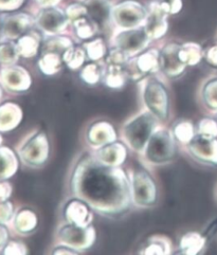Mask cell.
I'll use <instances>...</instances> for the list:
<instances>
[{"label": "cell", "mask_w": 217, "mask_h": 255, "mask_svg": "<svg viewBox=\"0 0 217 255\" xmlns=\"http://www.w3.org/2000/svg\"><path fill=\"white\" fill-rule=\"evenodd\" d=\"M71 190L91 209L107 215L123 213L131 198L130 183L122 169L91 155L83 156L74 167Z\"/></svg>", "instance_id": "obj_1"}, {"label": "cell", "mask_w": 217, "mask_h": 255, "mask_svg": "<svg viewBox=\"0 0 217 255\" xmlns=\"http://www.w3.org/2000/svg\"><path fill=\"white\" fill-rule=\"evenodd\" d=\"M156 117L144 112L124 125L123 134L128 145L138 152L143 151L156 127Z\"/></svg>", "instance_id": "obj_2"}, {"label": "cell", "mask_w": 217, "mask_h": 255, "mask_svg": "<svg viewBox=\"0 0 217 255\" xmlns=\"http://www.w3.org/2000/svg\"><path fill=\"white\" fill-rule=\"evenodd\" d=\"M147 18V8L135 0H124L111 8V20L122 30L143 27Z\"/></svg>", "instance_id": "obj_3"}, {"label": "cell", "mask_w": 217, "mask_h": 255, "mask_svg": "<svg viewBox=\"0 0 217 255\" xmlns=\"http://www.w3.org/2000/svg\"><path fill=\"white\" fill-rule=\"evenodd\" d=\"M143 99L146 107L157 119L165 120L169 116V93L164 84L154 76L145 80Z\"/></svg>", "instance_id": "obj_4"}, {"label": "cell", "mask_w": 217, "mask_h": 255, "mask_svg": "<svg viewBox=\"0 0 217 255\" xmlns=\"http://www.w3.org/2000/svg\"><path fill=\"white\" fill-rule=\"evenodd\" d=\"M144 152L146 159L154 164H163L172 161L176 154V146L171 132L166 129L153 132Z\"/></svg>", "instance_id": "obj_5"}, {"label": "cell", "mask_w": 217, "mask_h": 255, "mask_svg": "<svg viewBox=\"0 0 217 255\" xmlns=\"http://www.w3.org/2000/svg\"><path fill=\"white\" fill-rule=\"evenodd\" d=\"M131 197L139 207H151L157 202L158 191L153 177L144 169L133 172L131 177Z\"/></svg>", "instance_id": "obj_6"}, {"label": "cell", "mask_w": 217, "mask_h": 255, "mask_svg": "<svg viewBox=\"0 0 217 255\" xmlns=\"http://www.w3.org/2000/svg\"><path fill=\"white\" fill-rule=\"evenodd\" d=\"M151 40L144 27H140L119 31L113 37V44L115 48L121 49L131 57L143 52Z\"/></svg>", "instance_id": "obj_7"}, {"label": "cell", "mask_w": 217, "mask_h": 255, "mask_svg": "<svg viewBox=\"0 0 217 255\" xmlns=\"http://www.w3.org/2000/svg\"><path fill=\"white\" fill-rule=\"evenodd\" d=\"M61 242L79 251L86 250L94 245L96 241L95 228L91 226L81 227L68 223L58 231Z\"/></svg>", "instance_id": "obj_8"}, {"label": "cell", "mask_w": 217, "mask_h": 255, "mask_svg": "<svg viewBox=\"0 0 217 255\" xmlns=\"http://www.w3.org/2000/svg\"><path fill=\"white\" fill-rule=\"evenodd\" d=\"M19 155L24 163L38 167L44 165L49 157L48 138L44 132H37L23 144Z\"/></svg>", "instance_id": "obj_9"}, {"label": "cell", "mask_w": 217, "mask_h": 255, "mask_svg": "<svg viewBox=\"0 0 217 255\" xmlns=\"http://www.w3.org/2000/svg\"><path fill=\"white\" fill-rule=\"evenodd\" d=\"M147 18L143 25L151 39H159L165 35L169 29L168 16L160 1H151L147 6Z\"/></svg>", "instance_id": "obj_10"}, {"label": "cell", "mask_w": 217, "mask_h": 255, "mask_svg": "<svg viewBox=\"0 0 217 255\" xmlns=\"http://www.w3.org/2000/svg\"><path fill=\"white\" fill-rule=\"evenodd\" d=\"M190 154L195 160L209 165H217V140L196 133L188 144Z\"/></svg>", "instance_id": "obj_11"}, {"label": "cell", "mask_w": 217, "mask_h": 255, "mask_svg": "<svg viewBox=\"0 0 217 255\" xmlns=\"http://www.w3.org/2000/svg\"><path fill=\"white\" fill-rule=\"evenodd\" d=\"M127 65L128 69L126 72L130 78L132 80L141 79L146 74L160 70V52L156 49H151L133 58Z\"/></svg>", "instance_id": "obj_12"}, {"label": "cell", "mask_w": 217, "mask_h": 255, "mask_svg": "<svg viewBox=\"0 0 217 255\" xmlns=\"http://www.w3.org/2000/svg\"><path fill=\"white\" fill-rule=\"evenodd\" d=\"M66 13L56 6L47 7L40 11L37 15L35 22L37 27L48 35H57L64 31L69 23Z\"/></svg>", "instance_id": "obj_13"}, {"label": "cell", "mask_w": 217, "mask_h": 255, "mask_svg": "<svg viewBox=\"0 0 217 255\" xmlns=\"http://www.w3.org/2000/svg\"><path fill=\"white\" fill-rule=\"evenodd\" d=\"M179 44L171 42L160 51V69L171 79L178 78L187 68V65L183 64L179 58Z\"/></svg>", "instance_id": "obj_14"}, {"label": "cell", "mask_w": 217, "mask_h": 255, "mask_svg": "<svg viewBox=\"0 0 217 255\" xmlns=\"http://www.w3.org/2000/svg\"><path fill=\"white\" fill-rule=\"evenodd\" d=\"M4 87L13 92L26 91L31 86V76L29 72L20 66L7 65L0 73Z\"/></svg>", "instance_id": "obj_15"}, {"label": "cell", "mask_w": 217, "mask_h": 255, "mask_svg": "<svg viewBox=\"0 0 217 255\" xmlns=\"http://www.w3.org/2000/svg\"><path fill=\"white\" fill-rule=\"evenodd\" d=\"M34 23V19L27 13H16L3 20L2 33L6 38H19Z\"/></svg>", "instance_id": "obj_16"}, {"label": "cell", "mask_w": 217, "mask_h": 255, "mask_svg": "<svg viewBox=\"0 0 217 255\" xmlns=\"http://www.w3.org/2000/svg\"><path fill=\"white\" fill-rule=\"evenodd\" d=\"M64 214L67 222L81 227L90 226L91 220H93L90 207L80 198L72 199L67 203Z\"/></svg>", "instance_id": "obj_17"}, {"label": "cell", "mask_w": 217, "mask_h": 255, "mask_svg": "<svg viewBox=\"0 0 217 255\" xmlns=\"http://www.w3.org/2000/svg\"><path fill=\"white\" fill-rule=\"evenodd\" d=\"M87 7V17L97 28H105L111 20V6L108 0H83Z\"/></svg>", "instance_id": "obj_18"}, {"label": "cell", "mask_w": 217, "mask_h": 255, "mask_svg": "<svg viewBox=\"0 0 217 255\" xmlns=\"http://www.w3.org/2000/svg\"><path fill=\"white\" fill-rule=\"evenodd\" d=\"M126 156L127 151L124 144L120 142H111L100 147L96 157L104 164L120 166L126 159Z\"/></svg>", "instance_id": "obj_19"}, {"label": "cell", "mask_w": 217, "mask_h": 255, "mask_svg": "<svg viewBox=\"0 0 217 255\" xmlns=\"http://www.w3.org/2000/svg\"><path fill=\"white\" fill-rule=\"evenodd\" d=\"M86 137L91 145L101 147L115 140V132L111 124L100 121L89 127Z\"/></svg>", "instance_id": "obj_20"}, {"label": "cell", "mask_w": 217, "mask_h": 255, "mask_svg": "<svg viewBox=\"0 0 217 255\" xmlns=\"http://www.w3.org/2000/svg\"><path fill=\"white\" fill-rule=\"evenodd\" d=\"M22 118V112L18 105L7 102L0 106V131H9L17 126Z\"/></svg>", "instance_id": "obj_21"}, {"label": "cell", "mask_w": 217, "mask_h": 255, "mask_svg": "<svg viewBox=\"0 0 217 255\" xmlns=\"http://www.w3.org/2000/svg\"><path fill=\"white\" fill-rule=\"evenodd\" d=\"M64 63L63 54L55 51H41V56L38 61L40 71L46 75H54L62 69Z\"/></svg>", "instance_id": "obj_22"}, {"label": "cell", "mask_w": 217, "mask_h": 255, "mask_svg": "<svg viewBox=\"0 0 217 255\" xmlns=\"http://www.w3.org/2000/svg\"><path fill=\"white\" fill-rule=\"evenodd\" d=\"M17 48L19 54L26 58L34 57L40 46V35L36 32H30L23 34L22 36L18 38Z\"/></svg>", "instance_id": "obj_23"}, {"label": "cell", "mask_w": 217, "mask_h": 255, "mask_svg": "<svg viewBox=\"0 0 217 255\" xmlns=\"http://www.w3.org/2000/svg\"><path fill=\"white\" fill-rule=\"evenodd\" d=\"M18 167L14 152L7 147H0V180L12 177Z\"/></svg>", "instance_id": "obj_24"}, {"label": "cell", "mask_w": 217, "mask_h": 255, "mask_svg": "<svg viewBox=\"0 0 217 255\" xmlns=\"http://www.w3.org/2000/svg\"><path fill=\"white\" fill-rule=\"evenodd\" d=\"M178 55L183 64L187 66H195L199 64L204 57V51L196 42H186L180 45Z\"/></svg>", "instance_id": "obj_25"}, {"label": "cell", "mask_w": 217, "mask_h": 255, "mask_svg": "<svg viewBox=\"0 0 217 255\" xmlns=\"http://www.w3.org/2000/svg\"><path fill=\"white\" fill-rule=\"evenodd\" d=\"M207 239L203 234L190 232L182 236L180 241V252L183 254H198L203 251Z\"/></svg>", "instance_id": "obj_26"}, {"label": "cell", "mask_w": 217, "mask_h": 255, "mask_svg": "<svg viewBox=\"0 0 217 255\" xmlns=\"http://www.w3.org/2000/svg\"><path fill=\"white\" fill-rule=\"evenodd\" d=\"M127 75L126 69H124L123 66L108 64L104 73V82L106 86L110 88H121L126 83Z\"/></svg>", "instance_id": "obj_27"}, {"label": "cell", "mask_w": 217, "mask_h": 255, "mask_svg": "<svg viewBox=\"0 0 217 255\" xmlns=\"http://www.w3.org/2000/svg\"><path fill=\"white\" fill-rule=\"evenodd\" d=\"M14 226L19 233L28 234L36 228L37 217L34 212H32L31 210H21L15 216Z\"/></svg>", "instance_id": "obj_28"}, {"label": "cell", "mask_w": 217, "mask_h": 255, "mask_svg": "<svg viewBox=\"0 0 217 255\" xmlns=\"http://www.w3.org/2000/svg\"><path fill=\"white\" fill-rule=\"evenodd\" d=\"M64 63L71 70H78L86 61V51L81 47H70L63 54Z\"/></svg>", "instance_id": "obj_29"}, {"label": "cell", "mask_w": 217, "mask_h": 255, "mask_svg": "<svg viewBox=\"0 0 217 255\" xmlns=\"http://www.w3.org/2000/svg\"><path fill=\"white\" fill-rule=\"evenodd\" d=\"M74 31L80 39H89L93 37L97 32V25L91 21L87 16L81 17L79 19L72 21Z\"/></svg>", "instance_id": "obj_30"}, {"label": "cell", "mask_w": 217, "mask_h": 255, "mask_svg": "<svg viewBox=\"0 0 217 255\" xmlns=\"http://www.w3.org/2000/svg\"><path fill=\"white\" fill-rule=\"evenodd\" d=\"M170 252V245L168 241L162 237H154L148 240L143 246L140 253L142 254H166Z\"/></svg>", "instance_id": "obj_31"}, {"label": "cell", "mask_w": 217, "mask_h": 255, "mask_svg": "<svg viewBox=\"0 0 217 255\" xmlns=\"http://www.w3.org/2000/svg\"><path fill=\"white\" fill-rule=\"evenodd\" d=\"M17 45L12 41H4L0 44V63L4 65H13L19 57Z\"/></svg>", "instance_id": "obj_32"}, {"label": "cell", "mask_w": 217, "mask_h": 255, "mask_svg": "<svg viewBox=\"0 0 217 255\" xmlns=\"http://www.w3.org/2000/svg\"><path fill=\"white\" fill-rule=\"evenodd\" d=\"M203 100L210 110H217V78L209 80L203 88Z\"/></svg>", "instance_id": "obj_33"}, {"label": "cell", "mask_w": 217, "mask_h": 255, "mask_svg": "<svg viewBox=\"0 0 217 255\" xmlns=\"http://www.w3.org/2000/svg\"><path fill=\"white\" fill-rule=\"evenodd\" d=\"M83 48L85 49L88 58L95 62L103 58L107 52L106 45L102 38H96L89 42H86Z\"/></svg>", "instance_id": "obj_34"}, {"label": "cell", "mask_w": 217, "mask_h": 255, "mask_svg": "<svg viewBox=\"0 0 217 255\" xmlns=\"http://www.w3.org/2000/svg\"><path fill=\"white\" fill-rule=\"evenodd\" d=\"M72 46L73 44L70 38L57 34V35H52V37L46 40L43 51H55V52L64 54L65 51Z\"/></svg>", "instance_id": "obj_35"}, {"label": "cell", "mask_w": 217, "mask_h": 255, "mask_svg": "<svg viewBox=\"0 0 217 255\" xmlns=\"http://www.w3.org/2000/svg\"><path fill=\"white\" fill-rule=\"evenodd\" d=\"M195 134L193 125L188 121H181L177 123L174 128L175 139L182 144H189Z\"/></svg>", "instance_id": "obj_36"}, {"label": "cell", "mask_w": 217, "mask_h": 255, "mask_svg": "<svg viewBox=\"0 0 217 255\" xmlns=\"http://www.w3.org/2000/svg\"><path fill=\"white\" fill-rule=\"evenodd\" d=\"M102 78V71L97 64H88L81 71V79L88 85H96Z\"/></svg>", "instance_id": "obj_37"}, {"label": "cell", "mask_w": 217, "mask_h": 255, "mask_svg": "<svg viewBox=\"0 0 217 255\" xmlns=\"http://www.w3.org/2000/svg\"><path fill=\"white\" fill-rule=\"evenodd\" d=\"M197 133L206 135V137L216 138L217 137V121L210 118H205L198 123Z\"/></svg>", "instance_id": "obj_38"}, {"label": "cell", "mask_w": 217, "mask_h": 255, "mask_svg": "<svg viewBox=\"0 0 217 255\" xmlns=\"http://www.w3.org/2000/svg\"><path fill=\"white\" fill-rule=\"evenodd\" d=\"M65 13L68 19L73 21L81 18V17L87 16V7L83 2H74L67 6Z\"/></svg>", "instance_id": "obj_39"}, {"label": "cell", "mask_w": 217, "mask_h": 255, "mask_svg": "<svg viewBox=\"0 0 217 255\" xmlns=\"http://www.w3.org/2000/svg\"><path fill=\"white\" fill-rule=\"evenodd\" d=\"M129 56L119 48H113L109 51L107 55L106 62L107 64H113V65H126L128 63Z\"/></svg>", "instance_id": "obj_40"}, {"label": "cell", "mask_w": 217, "mask_h": 255, "mask_svg": "<svg viewBox=\"0 0 217 255\" xmlns=\"http://www.w3.org/2000/svg\"><path fill=\"white\" fill-rule=\"evenodd\" d=\"M13 217V205L7 200H0V223H9Z\"/></svg>", "instance_id": "obj_41"}, {"label": "cell", "mask_w": 217, "mask_h": 255, "mask_svg": "<svg viewBox=\"0 0 217 255\" xmlns=\"http://www.w3.org/2000/svg\"><path fill=\"white\" fill-rule=\"evenodd\" d=\"M161 4L169 15L178 14L183 5L182 0H164V1H161Z\"/></svg>", "instance_id": "obj_42"}, {"label": "cell", "mask_w": 217, "mask_h": 255, "mask_svg": "<svg viewBox=\"0 0 217 255\" xmlns=\"http://www.w3.org/2000/svg\"><path fill=\"white\" fill-rule=\"evenodd\" d=\"M3 253L4 254H26L27 249H26V246L23 244L13 241L5 245Z\"/></svg>", "instance_id": "obj_43"}, {"label": "cell", "mask_w": 217, "mask_h": 255, "mask_svg": "<svg viewBox=\"0 0 217 255\" xmlns=\"http://www.w3.org/2000/svg\"><path fill=\"white\" fill-rule=\"evenodd\" d=\"M23 2L24 0H0V11H14Z\"/></svg>", "instance_id": "obj_44"}, {"label": "cell", "mask_w": 217, "mask_h": 255, "mask_svg": "<svg viewBox=\"0 0 217 255\" xmlns=\"http://www.w3.org/2000/svg\"><path fill=\"white\" fill-rule=\"evenodd\" d=\"M204 56L209 65L217 68V45L209 48L204 53Z\"/></svg>", "instance_id": "obj_45"}, {"label": "cell", "mask_w": 217, "mask_h": 255, "mask_svg": "<svg viewBox=\"0 0 217 255\" xmlns=\"http://www.w3.org/2000/svg\"><path fill=\"white\" fill-rule=\"evenodd\" d=\"M12 186L9 182L0 181V200H7L11 196Z\"/></svg>", "instance_id": "obj_46"}, {"label": "cell", "mask_w": 217, "mask_h": 255, "mask_svg": "<svg viewBox=\"0 0 217 255\" xmlns=\"http://www.w3.org/2000/svg\"><path fill=\"white\" fill-rule=\"evenodd\" d=\"M53 254H80V251L69 247V246H61V247H56L53 251Z\"/></svg>", "instance_id": "obj_47"}, {"label": "cell", "mask_w": 217, "mask_h": 255, "mask_svg": "<svg viewBox=\"0 0 217 255\" xmlns=\"http://www.w3.org/2000/svg\"><path fill=\"white\" fill-rule=\"evenodd\" d=\"M7 237H9V233H7L5 227L2 226L1 223H0V249L5 247L6 242H7Z\"/></svg>", "instance_id": "obj_48"}, {"label": "cell", "mask_w": 217, "mask_h": 255, "mask_svg": "<svg viewBox=\"0 0 217 255\" xmlns=\"http://www.w3.org/2000/svg\"><path fill=\"white\" fill-rule=\"evenodd\" d=\"M62 0H35V2L43 8L56 6Z\"/></svg>", "instance_id": "obj_49"}, {"label": "cell", "mask_w": 217, "mask_h": 255, "mask_svg": "<svg viewBox=\"0 0 217 255\" xmlns=\"http://www.w3.org/2000/svg\"><path fill=\"white\" fill-rule=\"evenodd\" d=\"M216 232H217V219L214 220V222L206 229V231L203 235L208 240L210 239V237H212Z\"/></svg>", "instance_id": "obj_50"}, {"label": "cell", "mask_w": 217, "mask_h": 255, "mask_svg": "<svg viewBox=\"0 0 217 255\" xmlns=\"http://www.w3.org/2000/svg\"><path fill=\"white\" fill-rule=\"evenodd\" d=\"M1 97H2V89L0 87V99H1Z\"/></svg>", "instance_id": "obj_51"}, {"label": "cell", "mask_w": 217, "mask_h": 255, "mask_svg": "<svg viewBox=\"0 0 217 255\" xmlns=\"http://www.w3.org/2000/svg\"><path fill=\"white\" fill-rule=\"evenodd\" d=\"M2 143V137H1V135H0V144H1Z\"/></svg>", "instance_id": "obj_52"}]
</instances>
